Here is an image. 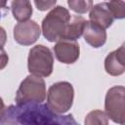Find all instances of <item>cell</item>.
Instances as JSON below:
<instances>
[{
  "label": "cell",
  "mask_w": 125,
  "mask_h": 125,
  "mask_svg": "<svg viewBox=\"0 0 125 125\" xmlns=\"http://www.w3.org/2000/svg\"><path fill=\"white\" fill-rule=\"evenodd\" d=\"M0 125H79L71 114L60 115L47 104L28 103L10 105L5 109Z\"/></svg>",
  "instance_id": "cell-1"
},
{
  "label": "cell",
  "mask_w": 125,
  "mask_h": 125,
  "mask_svg": "<svg viewBox=\"0 0 125 125\" xmlns=\"http://www.w3.org/2000/svg\"><path fill=\"white\" fill-rule=\"evenodd\" d=\"M71 20V15L63 6H55L43 19L41 24V32L49 42L59 41L68 22Z\"/></svg>",
  "instance_id": "cell-2"
},
{
  "label": "cell",
  "mask_w": 125,
  "mask_h": 125,
  "mask_svg": "<svg viewBox=\"0 0 125 125\" xmlns=\"http://www.w3.org/2000/svg\"><path fill=\"white\" fill-rule=\"evenodd\" d=\"M74 100V89L71 83L66 81H60L50 86L47 93L48 107L58 114L67 112Z\"/></svg>",
  "instance_id": "cell-3"
},
{
  "label": "cell",
  "mask_w": 125,
  "mask_h": 125,
  "mask_svg": "<svg viewBox=\"0 0 125 125\" xmlns=\"http://www.w3.org/2000/svg\"><path fill=\"white\" fill-rule=\"evenodd\" d=\"M47 97L46 84L42 77L32 74L27 75L20 84L16 93V104L21 105L28 103L41 104Z\"/></svg>",
  "instance_id": "cell-4"
},
{
  "label": "cell",
  "mask_w": 125,
  "mask_h": 125,
  "mask_svg": "<svg viewBox=\"0 0 125 125\" xmlns=\"http://www.w3.org/2000/svg\"><path fill=\"white\" fill-rule=\"evenodd\" d=\"M54 57L51 50L44 45H35L29 50L27 68L30 74L39 77H48L53 72Z\"/></svg>",
  "instance_id": "cell-5"
},
{
  "label": "cell",
  "mask_w": 125,
  "mask_h": 125,
  "mask_svg": "<svg viewBox=\"0 0 125 125\" xmlns=\"http://www.w3.org/2000/svg\"><path fill=\"white\" fill-rule=\"evenodd\" d=\"M125 88L118 85L109 88L105 94L104 109L107 117L114 123L124 125L125 122Z\"/></svg>",
  "instance_id": "cell-6"
},
{
  "label": "cell",
  "mask_w": 125,
  "mask_h": 125,
  "mask_svg": "<svg viewBox=\"0 0 125 125\" xmlns=\"http://www.w3.org/2000/svg\"><path fill=\"white\" fill-rule=\"evenodd\" d=\"M40 34L39 24L32 20L19 22L14 26V39L20 45L29 46L34 44L39 39Z\"/></svg>",
  "instance_id": "cell-7"
},
{
  "label": "cell",
  "mask_w": 125,
  "mask_h": 125,
  "mask_svg": "<svg viewBox=\"0 0 125 125\" xmlns=\"http://www.w3.org/2000/svg\"><path fill=\"white\" fill-rule=\"evenodd\" d=\"M56 59L65 64L74 63L80 56V47L76 41L59 40L53 47Z\"/></svg>",
  "instance_id": "cell-8"
},
{
  "label": "cell",
  "mask_w": 125,
  "mask_h": 125,
  "mask_svg": "<svg viewBox=\"0 0 125 125\" xmlns=\"http://www.w3.org/2000/svg\"><path fill=\"white\" fill-rule=\"evenodd\" d=\"M104 69L111 76H119L125 71V48L124 44L110 52L104 60Z\"/></svg>",
  "instance_id": "cell-9"
},
{
  "label": "cell",
  "mask_w": 125,
  "mask_h": 125,
  "mask_svg": "<svg viewBox=\"0 0 125 125\" xmlns=\"http://www.w3.org/2000/svg\"><path fill=\"white\" fill-rule=\"evenodd\" d=\"M82 35L84 40L94 48H100L104 46L106 41L105 29L90 21H85Z\"/></svg>",
  "instance_id": "cell-10"
},
{
  "label": "cell",
  "mask_w": 125,
  "mask_h": 125,
  "mask_svg": "<svg viewBox=\"0 0 125 125\" xmlns=\"http://www.w3.org/2000/svg\"><path fill=\"white\" fill-rule=\"evenodd\" d=\"M89 19L90 21L100 25L104 29H106L111 26L114 20L110 11L108 10L106 2L93 5L89 13Z\"/></svg>",
  "instance_id": "cell-11"
},
{
  "label": "cell",
  "mask_w": 125,
  "mask_h": 125,
  "mask_svg": "<svg viewBox=\"0 0 125 125\" xmlns=\"http://www.w3.org/2000/svg\"><path fill=\"white\" fill-rule=\"evenodd\" d=\"M84 23H85V19L83 17L73 16L71 21L68 22L61 39L67 41H76L77 39H79L83 33Z\"/></svg>",
  "instance_id": "cell-12"
},
{
  "label": "cell",
  "mask_w": 125,
  "mask_h": 125,
  "mask_svg": "<svg viewBox=\"0 0 125 125\" xmlns=\"http://www.w3.org/2000/svg\"><path fill=\"white\" fill-rule=\"evenodd\" d=\"M11 9L14 19L19 22L26 21L31 17L33 10L31 2L27 0H16L11 2Z\"/></svg>",
  "instance_id": "cell-13"
},
{
  "label": "cell",
  "mask_w": 125,
  "mask_h": 125,
  "mask_svg": "<svg viewBox=\"0 0 125 125\" xmlns=\"http://www.w3.org/2000/svg\"><path fill=\"white\" fill-rule=\"evenodd\" d=\"M85 125H108V117L104 111L100 109H95L90 111L85 119Z\"/></svg>",
  "instance_id": "cell-14"
},
{
  "label": "cell",
  "mask_w": 125,
  "mask_h": 125,
  "mask_svg": "<svg viewBox=\"0 0 125 125\" xmlns=\"http://www.w3.org/2000/svg\"><path fill=\"white\" fill-rule=\"evenodd\" d=\"M67 5L70 8V10H72L75 13L78 14H85L87 13L89 10H91L92 6H93V2L90 0H68L67 1Z\"/></svg>",
  "instance_id": "cell-15"
},
{
  "label": "cell",
  "mask_w": 125,
  "mask_h": 125,
  "mask_svg": "<svg viewBox=\"0 0 125 125\" xmlns=\"http://www.w3.org/2000/svg\"><path fill=\"white\" fill-rule=\"evenodd\" d=\"M106 4L113 19L121 20L125 18V3L123 1H110Z\"/></svg>",
  "instance_id": "cell-16"
},
{
  "label": "cell",
  "mask_w": 125,
  "mask_h": 125,
  "mask_svg": "<svg viewBox=\"0 0 125 125\" xmlns=\"http://www.w3.org/2000/svg\"><path fill=\"white\" fill-rule=\"evenodd\" d=\"M57 1H34L35 6L39 11H47L49 9H53L56 6Z\"/></svg>",
  "instance_id": "cell-17"
},
{
  "label": "cell",
  "mask_w": 125,
  "mask_h": 125,
  "mask_svg": "<svg viewBox=\"0 0 125 125\" xmlns=\"http://www.w3.org/2000/svg\"><path fill=\"white\" fill-rule=\"evenodd\" d=\"M8 62H9V57L6 51L3 48H0V70L6 67V65L8 64Z\"/></svg>",
  "instance_id": "cell-18"
},
{
  "label": "cell",
  "mask_w": 125,
  "mask_h": 125,
  "mask_svg": "<svg viewBox=\"0 0 125 125\" xmlns=\"http://www.w3.org/2000/svg\"><path fill=\"white\" fill-rule=\"evenodd\" d=\"M7 41V33L5 31V29L0 26V48H3V46L6 44Z\"/></svg>",
  "instance_id": "cell-19"
},
{
  "label": "cell",
  "mask_w": 125,
  "mask_h": 125,
  "mask_svg": "<svg viewBox=\"0 0 125 125\" xmlns=\"http://www.w3.org/2000/svg\"><path fill=\"white\" fill-rule=\"evenodd\" d=\"M5 109H6L5 104H4L3 100H2V98L0 97V121H1V119H2V117H3V114H4V112H5Z\"/></svg>",
  "instance_id": "cell-20"
},
{
  "label": "cell",
  "mask_w": 125,
  "mask_h": 125,
  "mask_svg": "<svg viewBox=\"0 0 125 125\" xmlns=\"http://www.w3.org/2000/svg\"><path fill=\"white\" fill-rule=\"evenodd\" d=\"M6 4H7V2H6V1H0V9H1V8L6 7Z\"/></svg>",
  "instance_id": "cell-21"
}]
</instances>
